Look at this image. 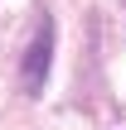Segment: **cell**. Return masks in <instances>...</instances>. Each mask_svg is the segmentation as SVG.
Here are the masks:
<instances>
[{
  "label": "cell",
  "instance_id": "1",
  "mask_svg": "<svg viewBox=\"0 0 126 130\" xmlns=\"http://www.w3.org/2000/svg\"><path fill=\"white\" fill-rule=\"evenodd\" d=\"M49 53H53V24H49V19H39L34 43H29L24 68H19V87H24V92H39V87H44V77H49Z\"/></svg>",
  "mask_w": 126,
  "mask_h": 130
}]
</instances>
